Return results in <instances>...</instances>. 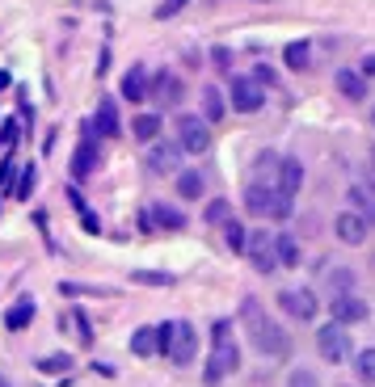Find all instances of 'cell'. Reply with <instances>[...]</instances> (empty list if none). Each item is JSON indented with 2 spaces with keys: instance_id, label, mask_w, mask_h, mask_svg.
I'll use <instances>...</instances> for the list:
<instances>
[{
  "instance_id": "obj_32",
  "label": "cell",
  "mask_w": 375,
  "mask_h": 387,
  "mask_svg": "<svg viewBox=\"0 0 375 387\" xmlns=\"http://www.w3.org/2000/svg\"><path fill=\"white\" fill-rule=\"evenodd\" d=\"M354 375H358L363 383H375V345L354 354Z\"/></svg>"
},
{
  "instance_id": "obj_33",
  "label": "cell",
  "mask_w": 375,
  "mask_h": 387,
  "mask_svg": "<svg viewBox=\"0 0 375 387\" xmlns=\"http://www.w3.org/2000/svg\"><path fill=\"white\" fill-rule=\"evenodd\" d=\"M34 370H42V375H64V370H72V358H68V354H46V358L34 362Z\"/></svg>"
},
{
  "instance_id": "obj_24",
  "label": "cell",
  "mask_w": 375,
  "mask_h": 387,
  "mask_svg": "<svg viewBox=\"0 0 375 387\" xmlns=\"http://www.w3.org/2000/svg\"><path fill=\"white\" fill-rule=\"evenodd\" d=\"M279 160H283L279 152H261V156L253 160V181H257V186H274V181H279Z\"/></svg>"
},
{
  "instance_id": "obj_9",
  "label": "cell",
  "mask_w": 375,
  "mask_h": 387,
  "mask_svg": "<svg viewBox=\"0 0 375 387\" xmlns=\"http://www.w3.org/2000/svg\"><path fill=\"white\" fill-rule=\"evenodd\" d=\"M148 169L160 173V177H165V173H177V169H182V143H177V139H173V143L152 139V143H148Z\"/></svg>"
},
{
  "instance_id": "obj_38",
  "label": "cell",
  "mask_w": 375,
  "mask_h": 387,
  "mask_svg": "<svg viewBox=\"0 0 375 387\" xmlns=\"http://www.w3.org/2000/svg\"><path fill=\"white\" fill-rule=\"evenodd\" d=\"M17 169H21V164H13L9 156L0 160V190H13V177H17Z\"/></svg>"
},
{
  "instance_id": "obj_20",
  "label": "cell",
  "mask_w": 375,
  "mask_h": 387,
  "mask_svg": "<svg viewBox=\"0 0 375 387\" xmlns=\"http://www.w3.org/2000/svg\"><path fill=\"white\" fill-rule=\"evenodd\" d=\"M338 93L342 97H350V101H367V76L363 72H354V68H338Z\"/></svg>"
},
{
  "instance_id": "obj_3",
  "label": "cell",
  "mask_w": 375,
  "mask_h": 387,
  "mask_svg": "<svg viewBox=\"0 0 375 387\" xmlns=\"http://www.w3.org/2000/svg\"><path fill=\"white\" fill-rule=\"evenodd\" d=\"M316 354L325 358V362H346L350 358V328L329 320V324H320L316 328Z\"/></svg>"
},
{
  "instance_id": "obj_17",
  "label": "cell",
  "mask_w": 375,
  "mask_h": 387,
  "mask_svg": "<svg viewBox=\"0 0 375 387\" xmlns=\"http://www.w3.org/2000/svg\"><path fill=\"white\" fill-rule=\"evenodd\" d=\"M148 219H152V228H160V232H182L186 228V215L177 206H169V202H152Z\"/></svg>"
},
{
  "instance_id": "obj_39",
  "label": "cell",
  "mask_w": 375,
  "mask_h": 387,
  "mask_svg": "<svg viewBox=\"0 0 375 387\" xmlns=\"http://www.w3.org/2000/svg\"><path fill=\"white\" fill-rule=\"evenodd\" d=\"M13 143H17V123L9 118V123H5V131H0V152H9Z\"/></svg>"
},
{
  "instance_id": "obj_46",
  "label": "cell",
  "mask_w": 375,
  "mask_h": 387,
  "mask_svg": "<svg viewBox=\"0 0 375 387\" xmlns=\"http://www.w3.org/2000/svg\"><path fill=\"white\" fill-rule=\"evenodd\" d=\"M68 202H72V206H76V210H89V206H85V198H80V194H76V190H68Z\"/></svg>"
},
{
  "instance_id": "obj_47",
  "label": "cell",
  "mask_w": 375,
  "mask_h": 387,
  "mask_svg": "<svg viewBox=\"0 0 375 387\" xmlns=\"http://www.w3.org/2000/svg\"><path fill=\"white\" fill-rule=\"evenodd\" d=\"M0 387H13V383H9V379H5V375H0Z\"/></svg>"
},
{
  "instance_id": "obj_6",
  "label": "cell",
  "mask_w": 375,
  "mask_h": 387,
  "mask_svg": "<svg viewBox=\"0 0 375 387\" xmlns=\"http://www.w3.org/2000/svg\"><path fill=\"white\" fill-rule=\"evenodd\" d=\"M97 164H101V152H97V131H93V123H85V127H80V143H76V152H72V177H76V181L93 177Z\"/></svg>"
},
{
  "instance_id": "obj_28",
  "label": "cell",
  "mask_w": 375,
  "mask_h": 387,
  "mask_svg": "<svg viewBox=\"0 0 375 387\" xmlns=\"http://www.w3.org/2000/svg\"><path fill=\"white\" fill-rule=\"evenodd\" d=\"M131 354L135 358H152L156 354V328H135V337H131Z\"/></svg>"
},
{
  "instance_id": "obj_22",
  "label": "cell",
  "mask_w": 375,
  "mask_h": 387,
  "mask_svg": "<svg viewBox=\"0 0 375 387\" xmlns=\"http://www.w3.org/2000/svg\"><path fill=\"white\" fill-rule=\"evenodd\" d=\"M283 64H287L291 72H308V64H312V42H308V38L287 42V46H283Z\"/></svg>"
},
{
  "instance_id": "obj_37",
  "label": "cell",
  "mask_w": 375,
  "mask_h": 387,
  "mask_svg": "<svg viewBox=\"0 0 375 387\" xmlns=\"http://www.w3.org/2000/svg\"><path fill=\"white\" fill-rule=\"evenodd\" d=\"M72 320H76V333H80V345H93V324L80 307H72Z\"/></svg>"
},
{
  "instance_id": "obj_19",
  "label": "cell",
  "mask_w": 375,
  "mask_h": 387,
  "mask_svg": "<svg viewBox=\"0 0 375 387\" xmlns=\"http://www.w3.org/2000/svg\"><path fill=\"white\" fill-rule=\"evenodd\" d=\"M123 101H131V105H139V101H148V68H127V76H123Z\"/></svg>"
},
{
  "instance_id": "obj_16",
  "label": "cell",
  "mask_w": 375,
  "mask_h": 387,
  "mask_svg": "<svg viewBox=\"0 0 375 387\" xmlns=\"http://www.w3.org/2000/svg\"><path fill=\"white\" fill-rule=\"evenodd\" d=\"M346 202H350V210H358L367 219V224H375V186L371 181H354L346 190Z\"/></svg>"
},
{
  "instance_id": "obj_27",
  "label": "cell",
  "mask_w": 375,
  "mask_h": 387,
  "mask_svg": "<svg viewBox=\"0 0 375 387\" xmlns=\"http://www.w3.org/2000/svg\"><path fill=\"white\" fill-rule=\"evenodd\" d=\"M160 114H135V123H131V135L139 139V143H152V139H160Z\"/></svg>"
},
{
  "instance_id": "obj_7",
  "label": "cell",
  "mask_w": 375,
  "mask_h": 387,
  "mask_svg": "<svg viewBox=\"0 0 375 387\" xmlns=\"http://www.w3.org/2000/svg\"><path fill=\"white\" fill-rule=\"evenodd\" d=\"M228 105L236 114H257L265 105V89L253 80V76H232V89H228Z\"/></svg>"
},
{
  "instance_id": "obj_41",
  "label": "cell",
  "mask_w": 375,
  "mask_h": 387,
  "mask_svg": "<svg viewBox=\"0 0 375 387\" xmlns=\"http://www.w3.org/2000/svg\"><path fill=\"white\" fill-rule=\"evenodd\" d=\"M211 60H216L220 72H228V68H232V51H228V46H216V51H211Z\"/></svg>"
},
{
  "instance_id": "obj_10",
  "label": "cell",
  "mask_w": 375,
  "mask_h": 387,
  "mask_svg": "<svg viewBox=\"0 0 375 387\" xmlns=\"http://www.w3.org/2000/svg\"><path fill=\"white\" fill-rule=\"evenodd\" d=\"M279 303H283V312L291 316V320H299V324H308V320H316V295L312 291H304V287H295V291H283L279 295Z\"/></svg>"
},
{
  "instance_id": "obj_23",
  "label": "cell",
  "mask_w": 375,
  "mask_h": 387,
  "mask_svg": "<svg viewBox=\"0 0 375 387\" xmlns=\"http://www.w3.org/2000/svg\"><path fill=\"white\" fill-rule=\"evenodd\" d=\"M202 190H207V177H202L198 169H177V198L198 202V198H202Z\"/></svg>"
},
{
  "instance_id": "obj_30",
  "label": "cell",
  "mask_w": 375,
  "mask_h": 387,
  "mask_svg": "<svg viewBox=\"0 0 375 387\" xmlns=\"http://www.w3.org/2000/svg\"><path fill=\"white\" fill-rule=\"evenodd\" d=\"M60 295H68V299H110L114 291L110 287H80V282H60Z\"/></svg>"
},
{
  "instance_id": "obj_35",
  "label": "cell",
  "mask_w": 375,
  "mask_h": 387,
  "mask_svg": "<svg viewBox=\"0 0 375 387\" xmlns=\"http://www.w3.org/2000/svg\"><path fill=\"white\" fill-rule=\"evenodd\" d=\"M34 181H38V169H34V164H21V169H17V186H13V194H17V198H30Z\"/></svg>"
},
{
  "instance_id": "obj_13",
  "label": "cell",
  "mask_w": 375,
  "mask_h": 387,
  "mask_svg": "<svg viewBox=\"0 0 375 387\" xmlns=\"http://www.w3.org/2000/svg\"><path fill=\"white\" fill-rule=\"evenodd\" d=\"M274 198H279V186H257V181L245 186V210H249L253 219H270Z\"/></svg>"
},
{
  "instance_id": "obj_11",
  "label": "cell",
  "mask_w": 375,
  "mask_h": 387,
  "mask_svg": "<svg viewBox=\"0 0 375 387\" xmlns=\"http://www.w3.org/2000/svg\"><path fill=\"white\" fill-rule=\"evenodd\" d=\"M329 312H333V320H338V324H346V328L371 316V307H367V303H363L354 291H342V295H333V299H329Z\"/></svg>"
},
{
  "instance_id": "obj_5",
  "label": "cell",
  "mask_w": 375,
  "mask_h": 387,
  "mask_svg": "<svg viewBox=\"0 0 375 387\" xmlns=\"http://www.w3.org/2000/svg\"><path fill=\"white\" fill-rule=\"evenodd\" d=\"M177 143H182V152L202 156L211 147V123L202 114H182L177 118Z\"/></svg>"
},
{
  "instance_id": "obj_44",
  "label": "cell",
  "mask_w": 375,
  "mask_h": 387,
  "mask_svg": "<svg viewBox=\"0 0 375 387\" xmlns=\"http://www.w3.org/2000/svg\"><path fill=\"white\" fill-rule=\"evenodd\" d=\"M80 224H85V232H101V224H97L93 210H80Z\"/></svg>"
},
{
  "instance_id": "obj_45",
  "label": "cell",
  "mask_w": 375,
  "mask_h": 387,
  "mask_svg": "<svg viewBox=\"0 0 375 387\" xmlns=\"http://www.w3.org/2000/svg\"><path fill=\"white\" fill-rule=\"evenodd\" d=\"M358 72H363V76H367V80H371V76H375V55H367V60H363V64H358Z\"/></svg>"
},
{
  "instance_id": "obj_29",
  "label": "cell",
  "mask_w": 375,
  "mask_h": 387,
  "mask_svg": "<svg viewBox=\"0 0 375 387\" xmlns=\"http://www.w3.org/2000/svg\"><path fill=\"white\" fill-rule=\"evenodd\" d=\"M224 244L232 249V253H245V240H249V228L245 224H236V219H224Z\"/></svg>"
},
{
  "instance_id": "obj_26",
  "label": "cell",
  "mask_w": 375,
  "mask_h": 387,
  "mask_svg": "<svg viewBox=\"0 0 375 387\" xmlns=\"http://www.w3.org/2000/svg\"><path fill=\"white\" fill-rule=\"evenodd\" d=\"M30 320H34V299H21V303H13V307L5 312V328H9V333L30 328Z\"/></svg>"
},
{
  "instance_id": "obj_8",
  "label": "cell",
  "mask_w": 375,
  "mask_h": 387,
  "mask_svg": "<svg viewBox=\"0 0 375 387\" xmlns=\"http://www.w3.org/2000/svg\"><path fill=\"white\" fill-rule=\"evenodd\" d=\"M194 354H198V333H194V324H190V320H173V337H169L165 358H169L173 366H190Z\"/></svg>"
},
{
  "instance_id": "obj_15",
  "label": "cell",
  "mask_w": 375,
  "mask_h": 387,
  "mask_svg": "<svg viewBox=\"0 0 375 387\" xmlns=\"http://www.w3.org/2000/svg\"><path fill=\"white\" fill-rule=\"evenodd\" d=\"M93 131H97L101 139H114V135L123 131V123H119V105H114V97H101V101H97V114H93Z\"/></svg>"
},
{
  "instance_id": "obj_14",
  "label": "cell",
  "mask_w": 375,
  "mask_h": 387,
  "mask_svg": "<svg viewBox=\"0 0 375 387\" xmlns=\"http://www.w3.org/2000/svg\"><path fill=\"white\" fill-rule=\"evenodd\" d=\"M367 228H371V224H367L358 210H342V215L333 219V232H338L342 244H363V240H367Z\"/></svg>"
},
{
  "instance_id": "obj_43",
  "label": "cell",
  "mask_w": 375,
  "mask_h": 387,
  "mask_svg": "<svg viewBox=\"0 0 375 387\" xmlns=\"http://www.w3.org/2000/svg\"><path fill=\"white\" fill-rule=\"evenodd\" d=\"M253 80H257V84L265 89V84H274L279 76H274V68H265V64H257V68H253Z\"/></svg>"
},
{
  "instance_id": "obj_36",
  "label": "cell",
  "mask_w": 375,
  "mask_h": 387,
  "mask_svg": "<svg viewBox=\"0 0 375 387\" xmlns=\"http://www.w3.org/2000/svg\"><path fill=\"white\" fill-rule=\"evenodd\" d=\"M329 287H333V295L354 291V273H350V269H333V273H329Z\"/></svg>"
},
{
  "instance_id": "obj_34",
  "label": "cell",
  "mask_w": 375,
  "mask_h": 387,
  "mask_svg": "<svg viewBox=\"0 0 375 387\" xmlns=\"http://www.w3.org/2000/svg\"><path fill=\"white\" fill-rule=\"evenodd\" d=\"M202 219H207V224H211V228H220V224H224V219H232V202H228V198H216V202H207V210H202Z\"/></svg>"
},
{
  "instance_id": "obj_48",
  "label": "cell",
  "mask_w": 375,
  "mask_h": 387,
  "mask_svg": "<svg viewBox=\"0 0 375 387\" xmlns=\"http://www.w3.org/2000/svg\"><path fill=\"white\" fill-rule=\"evenodd\" d=\"M371 173H375V147H371Z\"/></svg>"
},
{
  "instance_id": "obj_25",
  "label": "cell",
  "mask_w": 375,
  "mask_h": 387,
  "mask_svg": "<svg viewBox=\"0 0 375 387\" xmlns=\"http://www.w3.org/2000/svg\"><path fill=\"white\" fill-rule=\"evenodd\" d=\"M224 114H228V101H224V93H220L216 84H207V89H202V118H207V123H220Z\"/></svg>"
},
{
  "instance_id": "obj_31",
  "label": "cell",
  "mask_w": 375,
  "mask_h": 387,
  "mask_svg": "<svg viewBox=\"0 0 375 387\" xmlns=\"http://www.w3.org/2000/svg\"><path fill=\"white\" fill-rule=\"evenodd\" d=\"M131 282H139V287H173L177 278L165 273V269H131Z\"/></svg>"
},
{
  "instance_id": "obj_42",
  "label": "cell",
  "mask_w": 375,
  "mask_h": 387,
  "mask_svg": "<svg viewBox=\"0 0 375 387\" xmlns=\"http://www.w3.org/2000/svg\"><path fill=\"white\" fill-rule=\"evenodd\" d=\"M287 387H316V375L312 370H291V383Z\"/></svg>"
},
{
  "instance_id": "obj_40",
  "label": "cell",
  "mask_w": 375,
  "mask_h": 387,
  "mask_svg": "<svg viewBox=\"0 0 375 387\" xmlns=\"http://www.w3.org/2000/svg\"><path fill=\"white\" fill-rule=\"evenodd\" d=\"M186 5H190V0H165V5H160V9H156V17H160V21H165V17H173V13H182Z\"/></svg>"
},
{
  "instance_id": "obj_18",
  "label": "cell",
  "mask_w": 375,
  "mask_h": 387,
  "mask_svg": "<svg viewBox=\"0 0 375 387\" xmlns=\"http://www.w3.org/2000/svg\"><path fill=\"white\" fill-rule=\"evenodd\" d=\"M283 194H299V186H304V160L299 156H283L279 160V181H274Z\"/></svg>"
},
{
  "instance_id": "obj_21",
  "label": "cell",
  "mask_w": 375,
  "mask_h": 387,
  "mask_svg": "<svg viewBox=\"0 0 375 387\" xmlns=\"http://www.w3.org/2000/svg\"><path fill=\"white\" fill-rule=\"evenodd\" d=\"M274 257H279V269H295L299 265V240L291 232H274Z\"/></svg>"
},
{
  "instance_id": "obj_12",
  "label": "cell",
  "mask_w": 375,
  "mask_h": 387,
  "mask_svg": "<svg viewBox=\"0 0 375 387\" xmlns=\"http://www.w3.org/2000/svg\"><path fill=\"white\" fill-rule=\"evenodd\" d=\"M182 93H186V84H182V76H173V72H156V76L148 80V97H152L156 105H177Z\"/></svg>"
},
{
  "instance_id": "obj_1",
  "label": "cell",
  "mask_w": 375,
  "mask_h": 387,
  "mask_svg": "<svg viewBox=\"0 0 375 387\" xmlns=\"http://www.w3.org/2000/svg\"><path fill=\"white\" fill-rule=\"evenodd\" d=\"M241 324H245V337H249V345H253L257 354H265V358H287V354H291L287 328H283L279 320L265 316L261 299H253V295L241 299Z\"/></svg>"
},
{
  "instance_id": "obj_4",
  "label": "cell",
  "mask_w": 375,
  "mask_h": 387,
  "mask_svg": "<svg viewBox=\"0 0 375 387\" xmlns=\"http://www.w3.org/2000/svg\"><path fill=\"white\" fill-rule=\"evenodd\" d=\"M245 257L253 261V269L257 273H270L279 269V257H274V232H265V228H253L249 232V240H245Z\"/></svg>"
},
{
  "instance_id": "obj_50",
  "label": "cell",
  "mask_w": 375,
  "mask_h": 387,
  "mask_svg": "<svg viewBox=\"0 0 375 387\" xmlns=\"http://www.w3.org/2000/svg\"><path fill=\"white\" fill-rule=\"evenodd\" d=\"M371 387H375V383H371Z\"/></svg>"
},
{
  "instance_id": "obj_49",
  "label": "cell",
  "mask_w": 375,
  "mask_h": 387,
  "mask_svg": "<svg viewBox=\"0 0 375 387\" xmlns=\"http://www.w3.org/2000/svg\"><path fill=\"white\" fill-rule=\"evenodd\" d=\"M371 127H375V109H371Z\"/></svg>"
},
{
  "instance_id": "obj_2",
  "label": "cell",
  "mask_w": 375,
  "mask_h": 387,
  "mask_svg": "<svg viewBox=\"0 0 375 387\" xmlns=\"http://www.w3.org/2000/svg\"><path fill=\"white\" fill-rule=\"evenodd\" d=\"M241 370V345H236V324L216 320L211 324V358H207V387H220L228 375Z\"/></svg>"
}]
</instances>
